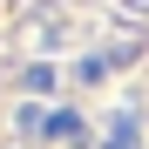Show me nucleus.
Wrapping results in <instances>:
<instances>
[{
    "instance_id": "1",
    "label": "nucleus",
    "mask_w": 149,
    "mask_h": 149,
    "mask_svg": "<svg viewBox=\"0 0 149 149\" xmlns=\"http://www.w3.org/2000/svg\"><path fill=\"white\" fill-rule=\"evenodd\" d=\"M109 149H136V122H129V115H122L115 129H109Z\"/></svg>"
}]
</instances>
